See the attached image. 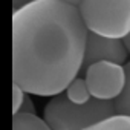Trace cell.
Segmentation results:
<instances>
[{"label": "cell", "mask_w": 130, "mask_h": 130, "mask_svg": "<svg viewBox=\"0 0 130 130\" xmlns=\"http://www.w3.org/2000/svg\"><path fill=\"white\" fill-rule=\"evenodd\" d=\"M87 26L78 6L37 0L12 14V81L25 92L55 96L80 75Z\"/></svg>", "instance_id": "1"}, {"label": "cell", "mask_w": 130, "mask_h": 130, "mask_svg": "<svg viewBox=\"0 0 130 130\" xmlns=\"http://www.w3.org/2000/svg\"><path fill=\"white\" fill-rule=\"evenodd\" d=\"M115 113V101L92 98L86 104H75L61 92L44 107V121L52 130H84Z\"/></svg>", "instance_id": "2"}, {"label": "cell", "mask_w": 130, "mask_h": 130, "mask_svg": "<svg viewBox=\"0 0 130 130\" xmlns=\"http://www.w3.org/2000/svg\"><path fill=\"white\" fill-rule=\"evenodd\" d=\"M89 31L125 38L130 34V0H83L78 6Z\"/></svg>", "instance_id": "3"}, {"label": "cell", "mask_w": 130, "mask_h": 130, "mask_svg": "<svg viewBox=\"0 0 130 130\" xmlns=\"http://www.w3.org/2000/svg\"><path fill=\"white\" fill-rule=\"evenodd\" d=\"M92 98L115 101L125 84V69L124 64L112 61L95 63L86 71L84 75Z\"/></svg>", "instance_id": "4"}, {"label": "cell", "mask_w": 130, "mask_h": 130, "mask_svg": "<svg viewBox=\"0 0 130 130\" xmlns=\"http://www.w3.org/2000/svg\"><path fill=\"white\" fill-rule=\"evenodd\" d=\"M128 55L130 54L122 38L104 37V35L89 31L87 38H86V47H84L83 64L80 69V77H84L86 71L92 64L100 63V61H112L118 64H125Z\"/></svg>", "instance_id": "5"}, {"label": "cell", "mask_w": 130, "mask_h": 130, "mask_svg": "<svg viewBox=\"0 0 130 130\" xmlns=\"http://www.w3.org/2000/svg\"><path fill=\"white\" fill-rule=\"evenodd\" d=\"M12 130H52L44 118L35 113H15L12 116Z\"/></svg>", "instance_id": "6"}, {"label": "cell", "mask_w": 130, "mask_h": 130, "mask_svg": "<svg viewBox=\"0 0 130 130\" xmlns=\"http://www.w3.org/2000/svg\"><path fill=\"white\" fill-rule=\"evenodd\" d=\"M64 93L68 95V98L75 103V104H86L92 100V93L89 90V86H87V81L84 77H75L69 86L66 87Z\"/></svg>", "instance_id": "7"}, {"label": "cell", "mask_w": 130, "mask_h": 130, "mask_svg": "<svg viewBox=\"0 0 130 130\" xmlns=\"http://www.w3.org/2000/svg\"><path fill=\"white\" fill-rule=\"evenodd\" d=\"M84 130H130V115L115 113L103 121H98Z\"/></svg>", "instance_id": "8"}, {"label": "cell", "mask_w": 130, "mask_h": 130, "mask_svg": "<svg viewBox=\"0 0 130 130\" xmlns=\"http://www.w3.org/2000/svg\"><path fill=\"white\" fill-rule=\"evenodd\" d=\"M124 69H125V84L121 95L115 100V109L116 113L130 115V61L124 64Z\"/></svg>", "instance_id": "9"}, {"label": "cell", "mask_w": 130, "mask_h": 130, "mask_svg": "<svg viewBox=\"0 0 130 130\" xmlns=\"http://www.w3.org/2000/svg\"><path fill=\"white\" fill-rule=\"evenodd\" d=\"M28 92H25V89H22L17 83H12V113H19L20 107L23 104V100L26 96Z\"/></svg>", "instance_id": "10"}, {"label": "cell", "mask_w": 130, "mask_h": 130, "mask_svg": "<svg viewBox=\"0 0 130 130\" xmlns=\"http://www.w3.org/2000/svg\"><path fill=\"white\" fill-rule=\"evenodd\" d=\"M29 95H31V93H26V96H25V100H23V104H22L19 113H35L34 103H32V98H31Z\"/></svg>", "instance_id": "11"}, {"label": "cell", "mask_w": 130, "mask_h": 130, "mask_svg": "<svg viewBox=\"0 0 130 130\" xmlns=\"http://www.w3.org/2000/svg\"><path fill=\"white\" fill-rule=\"evenodd\" d=\"M34 2H37V0H12V8H14V11H17V9L23 8L29 3H34Z\"/></svg>", "instance_id": "12"}, {"label": "cell", "mask_w": 130, "mask_h": 130, "mask_svg": "<svg viewBox=\"0 0 130 130\" xmlns=\"http://www.w3.org/2000/svg\"><path fill=\"white\" fill-rule=\"evenodd\" d=\"M60 2H64V3H69V5H74V6H80V3L83 0H60Z\"/></svg>", "instance_id": "13"}, {"label": "cell", "mask_w": 130, "mask_h": 130, "mask_svg": "<svg viewBox=\"0 0 130 130\" xmlns=\"http://www.w3.org/2000/svg\"><path fill=\"white\" fill-rule=\"evenodd\" d=\"M124 40V43H125V47H127V51H128V54H130V34L125 37V38H122Z\"/></svg>", "instance_id": "14"}]
</instances>
